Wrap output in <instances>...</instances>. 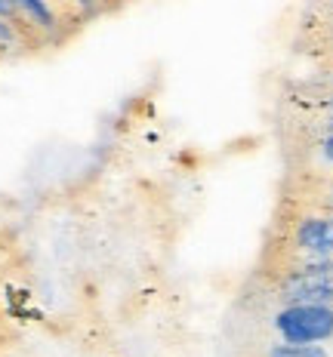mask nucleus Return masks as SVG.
I'll list each match as a JSON object with an SVG mask.
<instances>
[{
	"instance_id": "1",
	"label": "nucleus",
	"mask_w": 333,
	"mask_h": 357,
	"mask_svg": "<svg viewBox=\"0 0 333 357\" xmlns=\"http://www.w3.org/2000/svg\"><path fill=\"white\" fill-rule=\"evenodd\" d=\"M278 333L293 345H312L333 336V305H287L275 317Z\"/></svg>"
},
{
	"instance_id": "2",
	"label": "nucleus",
	"mask_w": 333,
	"mask_h": 357,
	"mask_svg": "<svg viewBox=\"0 0 333 357\" xmlns=\"http://www.w3.org/2000/svg\"><path fill=\"white\" fill-rule=\"evenodd\" d=\"M281 299L287 305H330L333 302V265L318 262L287 274L281 284Z\"/></svg>"
},
{
	"instance_id": "3",
	"label": "nucleus",
	"mask_w": 333,
	"mask_h": 357,
	"mask_svg": "<svg viewBox=\"0 0 333 357\" xmlns=\"http://www.w3.org/2000/svg\"><path fill=\"white\" fill-rule=\"evenodd\" d=\"M296 243L306 252H318V256H327L333 252V215H312V219H302L296 228Z\"/></svg>"
},
{
	"instance_id": "4",
	"label": "nucleus",
	"mask_w": 333,
	"mask_h": 357,
	"mask_svg": "<svg viewBox=\"0 0 333 357\" xmlns=\"http://www.w3.org/2000/svg\"><path fill=\"white\" fill-rule=\"evenodd\" d=\"M16 22L34 25L37 31H56V13L47 0H16Z\"/></svg>"
},
{
	"instance_id": "5",
	"label": "nucleus",
	"mask_w": 333,
	"mask_h": 357,
	"mask_svg": "<svg viewBox=\"0 0 333 357\" xmlns=\"http://www.w3.org/2000/svg\"><path fill=\"white\" fill-rule=\"evenodd\" d=\"M269 357H327L321 345H293V342H287V345H275L269 351Z\"/></svg>"
},
{
	"instance_id": "6",
	"label": "nucleus",
	"mask_w": 333,
	"mask_h": 357,
	"mask_svg": "<svg viewBox=\"0 0 333 357\" xmlns=\"http://www.w3.org/2000/svg\"><path fill=\"white\" fill-rule=\"evenodd\" d=\"M0 19H16V0H0Z\"/></svg>"
},
{
	"instance_id": "7",
	"label": "nucleus",
	"mask_w": 333,
	"mask_h": 357,
	"mask_svg": "<svg viewBox=\"0 0 333 357\" xmlns=\"http://www.w3.org/2000/svg\"><path fill=\"white\" fill-rule=\"evenodd\" d=\"M321 154H324V158H327V160L333 163V132H330V136L321 142Z\"/></svg>"
},
{
	"instance_id": "8",
	"label": "nucleus",
	"mask_w": 333,
	"mask_h": 357,
	"mask_svg": "<svg viewBox=\"0 0 333 357\" xmlns=\"http://www.w3.org/2000/svg\"><path fill=\"white\" fill-rule=\"evenodd\" d=\"M327 206L333 210V185H330V191H327Z\"/></svg>"
},
{
	"instance_id": "9",
	"label": "nucleus",
	"mask_w": 333,
	"mask_h": 357,
	"mask_svg": "<svg viewBox=\"0 0 333 357\" xmlns=\"http://www.w3.org/2000/svg\"><path fill=\"white\" fill-rule=\"evenodd\" d=\"M327 105H330V114H333V99H330V102H327ZM330 126H333V121H330Z\"/></svg>"
}]
</instances>
